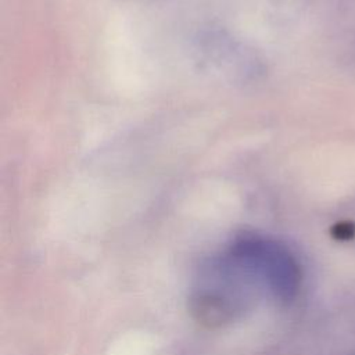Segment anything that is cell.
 <instances>
[{
  "label": "cell",
  "instance_id": "obj_1",
  "mask_svg": "<svg viewBox=\"0 0 355 355\" xmlns=\"http://www.w3.org/2000/svg\"><path fill=\"white\" fill-rule=\"evenodd\" d=\"M226 257L255 282H263L277 300L288 302L297 295L301 270L294 255L279 241L244 236L230 245Z\"/></svg>",
  "mask_w": 355,
  "mask_h": 355
},
{
  "label": "cell",
  "instance_id": "obj_2",
  "mask_svg": "<svg viewBox=\"0 0 355 355\" xmlns=\"http://www.w3.org/2000/svg\"><path fill=\"white\" fill-rule=\"evenodd\" d=\"M337 237H349L351 236V227L348 223H343V225H338L337 226Z\"/></svg>",
  "mask_w": 355,
  "mask_h": 355
}]
</instances>
